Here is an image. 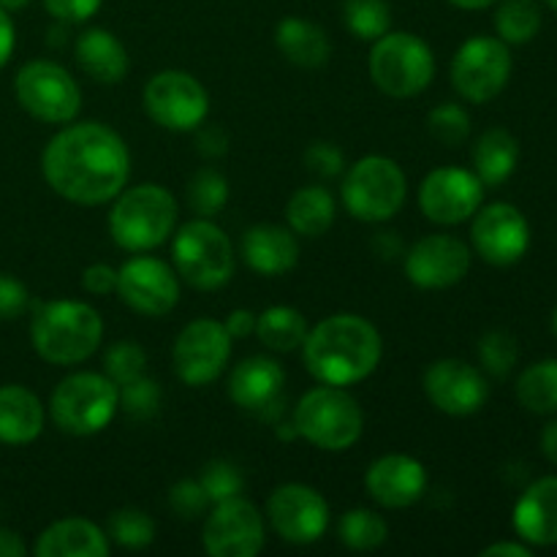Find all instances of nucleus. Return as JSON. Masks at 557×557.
<instances>
[{"label": "nucleus", "mask_w": 557, "mask_h": 557, "mask_svg": "<svg viewBox=\"0 0 557 557\" xmlns=\"http://www.w3.org/2000/svg\"><path fill=\"white\" fill-rule=\"evenodd\" d=\"M103 0H44L49 14L58 22H85L101 9Z\"/></svg>", "instance_id": "49530a36"}, {"label": "nucleus", "mask_w": 557, "mask_h": 557, "mask_svg": "<svg viewBox=\"0 0 557 557\" xmlns=\"http://www.w3.org/2000/svg\"><path fill=\"white\" fill-rule=\"evenodd\" d=\"M283 384H286V370L272 357H248L232 370L226 392L234 406L243 411L270 413L281 408Z\"/></svg>", "instance_id": "4be33fe9"}, {"label": "nucleus", "mask_w": 557, "mask_h": 557, "mask_svg": "<svg viewBox=\"0 0 557 557\" xmlns=\"http://www.w3.org/2000/svg\"><path fill=\"white\" fill-rule=\"evenodd\" d=\"M343 20L359 41H375L384 33H389L392 11L386 0H346Z\"/></svg>", "instance_id": "c9c22d12"}, {"label": "nucleus", "mask_w": 557, "mask_h": 557, "mask_svg": "<svg viewBox=\"0 0 557 557\" xmlns=\"http://www.w3.org/2000/svg\"><path fill=\"white\" fill-rule=\"evenodd\" d=\"M482 201V180L460 166L433 169L419 185V210L438 226H457L462 221H471Z\"/></svg>", "instance_id": "4468645a"}, {"label": "nucleus", "mask_w": 557, "mask_h": 557, "mask_svg": "<svg viewBox=\"0 0 557 557\" xmlns=\"http://www.w3.org/2000/svg\"><path fill=\"white\" fill-rule=\"evenodd\" d=\"M428 131L446 147H457L471 136V117L460 103H441L428 114Z\"/></svg>", "instance_id": "58836bf2"}, {"label": "nucleus", "mask_w": 557, "mask_h": 557, "mask_svg": "<svg viewBox=\"0 0 557 557\" xmlns=\"http://www.w3.org/2000/svg\"><path fill=\"white\" fill-rule=\"evenodd\" d=\"M199 482H201V487H205V493L210 495L212 504L237 498V495H243V487H245V479H243V473H239V468L232 466V462H226V460L207 462L205 471H201Z\"/></svg>", "instance_id": "a19ab883"}, {"label": "nucleus", "mask_w": 557, "mask_h": 557, "mask_svg": "<svg viewBox=\"0 0 557 557\" xmlns=\"http://www.w3.org/2000/svg\"><path fill=\"white\" fill-rule=\"evenodd\" d=\"M196 147H199L201 156L212 158V161H215V158L226 156L228 139H226V134L218 128V125H212V128H205L199 136H196Z\"/></svg>", "instance_id": "09e8293b"}, {"label": "nucleus", "mask_w": 557, "mask_h": 557, "mask_svg": "<svg viewBox=\"0 0 557 557\" xmlns=\"http://www.w3.org/2000/svg\"><path fill=\"white\" fill-rule=\"evenodd\" d=\"M267 522L288 544H315L330 528V504L308 484H283L267 500Z\"/></svg>", "instance_id": "dca6fc26"}, {"label": "nucleus", "mask_w": 557, "mask_h": 557, "mask_svg": "<svg viewBox=\"0 0 557 557\" xmlns=\"http://www.w3.org/2000/svg\"><path fill=\"white\" fill-rule=\"evenodd\" d=\"M38 557H107L109 536L90 520L69 517L58 520L38 536Z\"/></svg>", "instance_id": "393cba45"}, {"label": "nucleus", "mask_w": 557, "mask_h": 557, "mask_svg": "<svg viewBox=\"0 0 557 557\" xmlns=\"http://www.w3.org/2000/svg\"><path fill=\"white\" fill-rule=\"evenodd\" d=\"M145 112L161 128L194 131L210 114V96L194 74L161 71L145 85Z\"/></svg>", "instance_id": "f8f14e48"}, {"label": "nucleus", "mask_w": 557, "mask_h": 557, "mask_svg": "<svg viewBox=\"0 0 557 557\" xmlns=\"http://www.w3.org/2000/svg\"><path fill=\"white\" fill-rule=\"evenodd\" d=\"M471 270V248L451 234H430L411 245L406 253V275L413 286L451 288Z\"/></svg>", "instance_id": "6ab92c4d"}, {"label": "nucleus", "mask_w": 557, "mask_h": 557, "mask_svg": "<svg viewBox=\"0 0 557 557\" xmlns=\"http://www.w3.org/2000/svg\"><path fill=\"white\" fill-rule=\"evenodd\" d=\"M288 228L299 237H321L335 223V199L321 185L299 188L286 207Z\"/></svg>", "instance_id": "c756f323"}, {"label": "nucleus", "mask_w": 557, "mask_h": 557, "mask_svg": "<svg viewBox=\"0 0 557 557\" xmlns=\"http://www.w3.org/2000/svg\"><path fill=\"white\" fill-rule=\"evenodd\" d=\"M82 286H85V292L96 294V297L114 294L117 292V270L109 264H90L82 272Z\"/></svg>", "instance_id": "de8ad7c7"}, {"label": "nucleus", "mask_w": 557, "mask_h": 557, "mask_svg": "<svg viewBox=\"0 0 557 557\" xmlns=\"http://www.w3.org/2000/svg\"><path fill=\"white\" fill-rule=\"evenodd\" d=\"M172 261L177 275L199 292H215L234 275L232 239L210 218H196L180 226L172 239Z\"/></svg>", "instance_id": "0eeeda50"}, {"label": "nucleus", "mask_w": 557, "mask_h": 557, "mask_svg": "<svg viewBox=\"0 0 557 557\" xmlns=\"http://www.w3.org/2000/svg\"><path fill=\"white\" fill-rule=\"evenodd\" d=\"M177 199L163 185L145 183L120 190L109 212V232L117 248L145 253L166 243L177 226Z\"/></svg>", "instance_id": "20e7f679"}, {"label": "nucleus", "mask_w": 557, "mask_h": 557, "mask_svg": "<svg viewBox=\"0 0 557 557\" xmlns=\"http://www.w3.org/2000/svg\"><path fill=\"white\" fill-rule=\"evenodd\" d=\"M74 54L79 69L90 79L101 82V85H117L131 69L128 52L120 44V38L114 33L103 30V27H92V30L82 33L74 44Z\"/></svg>", "instance_id": "a878e982"}, {"label": "nucleus", "mask_w": 557, "mask_h": 557, "mask_svg": "<svg viewBox=\"0 0 557 557\" xmlns=\"http://www.w3.org/2000/svg\"><path fill=\"white\" fill-rule=\"evenodd\" d=\"M364 487L384 509H408L428 490V471L408 455H386L368 468Z\"/></svg>", "instance_id": "412c9836"}, {"label": "nucleus", "mask_w": 557, "mask_h": 557, "mask_svg": "<svg viewBox=\"0 0 557 557\" xmlns=\"http://www.w3.org/2000/svg\"><path fill=\"white\" fill-rule=\"evenodd\" d=\"M256 319H259V315L250 313V310H245V308H239V310H232V313L226 315L223 326H226V332L232 341H243V337H250L256 332Z\"/></svg>", "instance_id": "8fccbe9b"}, {"label": "nucleus", "mask_w": 557, "mask_h": 557, "mask_svg": "<svg viewBox=\"0 0 557 557\" xmlns=\"http://www.w3.org/2000/svg\"><path fill=\"white\" fill-rule=\"evenodd\" d=\"M517 536L533 547L557 544V476H544L522 493L515 506Z\"/></svg>", "instance_id": "5701e85b"}, {"label": "nucleus", "mask_w": 557, "mask_h": 557, "mask_svg": "<svg viewBox=\"0 0 557 557\" xmlns=\"http://www.w3.org/2000/svg\"><path fill=\"white\" fill-rule=\"evenodd\" d=\"M479 359H482L484 370L490 375L506 379L515 370L517 359H520V346H517L515 335H509L504 330H493L479 343Z\"/></svg>", "instance_id": "4c0bfd02"}, {"label": "nucleus", "mask_w": 557, "mask_h": 557, "mask_svg": "<svg viewBox=\"0 0 557 557\" xmlns=\"http://www.w3.org/2000/svg\"><path fill=\"white\" fill-rule=\"evenodd\" d=\"M275 44L283 58L299 69H321L332 54V44L319 25L299 16H286L275 27Z\"/></svg>", "instance_id": "cd10ccee"}, {"label": "nucleus", "mask_w": 557, "mask_h": 557, "mask_svg": "<svg viewBox=\"0 0 557 557\" xmlns=\"http://www.w3.org/2000/svg\"><path fill=\"white\" fill-rule=\"evenodd\" d=\"M27 547L22 536L9 528H0V557H25Z\"/></svg>", "instance_id": "603ef678"}, {"label": "nucleus", "mask_w": 557, "mask_h": 557, "mask_svg": "<svg viewBox=\"0 0 557 557\" xmlns=\"http://www.w3.org/2000/svg\"><path fill=\"white\" fill-rule=\"evenodd\" d=\"M161 406V386L145 373L120 386V408L134 419H150Z\"/></svg>", "instance_id": "79ce46f5"}, {"label": "nucleus", "mask_w": 557, "mask_h": 557, "mask_svg": "<svg viewBox=\"0 0 557 557\" xmlns=\"http://www.w3.org/2000/svg\"><path fill=\"white\" fill-rule=\"evenodd\" d=\"M384 343L379 330L357 313H335L319 321L302 343L305 368L319 384L354 386L379 368Z\"/></svg>", "instance_id": "f03ea898"}, {"label": "nucleus", "mask_w": 557, "mask_h": 557, "mask_svg": "<svg viewBox=\"0 0 557 557\" xmlns=\"http://www.w3.org/2000/svg\"><path fill=\"white\" fill-rule=\"evenodd\" d=\"M542 451H544V457H547L549 462H555V466H557V419H553V422L544 428Z\"/></svg>", "instance_id": "5fc2aeb1"}, {"label": "nucleus", "mask_w": 557, "mask_h": 557, "mask_svg": "<svg viewBox=\"0 0 557 557\" xmlns=\"http://www.w3.org/2000/svg\"><path fill=\"white\" fill-rule=\"evenodd\" d=\"M544 3H549V9L557 11V0H544Z\"/></svg>", "instance_id": "052dcab7"}, {"label": "nucleus", "mask_w": 557, "mask_h": 557, "mask_svg": "<svg viewBox=\"0 0 557 557\" xmlns=\"http://www.w3.org/2000/svg\"><path fill=\"white\" fill-rule=\"evenodd\" d=\"M145 364H147V354L139 343H114L112 348L107 351L103 357V373L114 381L117 386L128 384V381L139 379L145 373Z\"/></svg>", "instance_id": "ea45409f"}, {"label": "nucleus", "mask_w": 557, "mask_h": 557, "mask_svg": "<svg viewBox=\"0 0 557 557\" xmlns=\"http://www.w3.org/2000/svg\"><path fill=\"white\" fill-rule=\"evenodd\" d=\"M27 3H30V0H0V5H3L5 11H20L25 9Z\"/></svg>", "instance_id": "13d9d810"}, {"label": "nucleus", "mask_w": 557, "mask_h": 557, "mask_svg": "<svg viewBox=\"0 0 557 557\" xmlns=\"http://www.w3.org/2000/svg\"><path fill=\"white\" fill-rule=\"evenodd\" d=\"M243 256L253 272L264 277L286 275L299 261L297 234L277 223L250 226L243 237Z\"/></svg>", "instance_id": "b1692460"}, {"label": "nucleus", "mask_w": 557, "mask_h": 557, "mask_svg": "<svg viewBox=\"0 0 557 557\" xmlns=\"http://www.w3.org/2000/svg\"><path fill=\"white\" fill-rule=\"evenodd\" d=\"M531 547L528 544L517 542H498L490 544L487 549H482V557H531Z\"/></svg>", "instance_id": "864d4df0"}, {"label": "nucleus", "mask_w": 557, "mask_h": 557, "mask_svg": "<svg viewBox=\"0 0 557 557\" xmlns=\"http://www.w3.org/2000/svg\"><path fill=\"white\" fill-rule=\"evenodd\" d=\"M337 536L346 547L357 549V553H370V549H379L389 539V525L375 511L351 509L343 515L341 525H337Z\"/></svg>", "instance_id": "72a5a7b5"}, {"label": "nucleus", "mask_w": 557, "mask_h": 557, "mask_svg": "<svg viewBox=\"0 0 557 557\" xmlns=\"http://www.w3.org/2000/svg\"><path fill=\"white\" fill-rule=\"evenodd\" d=\"M375 253H381L384 259H395V253H400V239L395 234H379L375 237Z\"/></svg>", "instance_id": "6e6d98bb"}, {"label": "nucleus", "mask_w": 557, "mask_h": 557, "mask_svg": "<svg viewBox=\"0 0 557 557\" xmlns=\"http://www.w3.org/2000/svg\"><path fill=\"white\" fill-rule=\"evenodd\" d=\"M256 337L270 351L292 354L297 348H302L305 337H308V321H305V315L299 310L286 308V305H275V308H267L256 319Z\"/></svg>", "instance_id": "7c9ffc66"}, {"label": "nucleus", "mask_w": 557, "mask_h": 557, "mask_svg": "<svg viewBox=\"0 0 557 557\" xmlns=\"http://www.w3.org/2000/svg\"><path fill=\"white\" fill-rule=\"evenodd\" d=\"M517 400L531 413H557V359L531 364L517 379Z\"/></svg>", "instance_id": "2f4dec72"}, {"label": "nucleus", "mask_w": 557, "mask_h": 557, "mask_svg": "<svg viewBox=\"0 0 557 557\" xmlns=\"http://www.w3.org/2000/svg\"><path fill=\"white\" fill-rule=\"evenodd\" d=\"M103 321L98 310L76 299H54L36 305L30 321V341L38 357L58 368H71L98 351Z\"/></svg>", "instance_id": "7ed1b4c3"}, {"label": "nucleus", "mask_w": 557, "mask_h": 557, "mask_svg": "<svg viewBox=\"0 0 557 557\" xmlns=\"http://www.w3.org/2000/svg\"><path fill=\"white\" fill-rule=\"evenodd\" d=\"M553 330H555V335H557V308H555V315H553Z\"/></svg>", "instance_id": "bf43d9fd"}, {"label": "nucleus", "mask_w": 557, "mask_h": 557, "mask_svg": "<svg viewBox=\"0 0 557 557\" xmlns=\"http://www.w3.org/2000/svg\"><path fill=\"white\" fill-rule=\"evenodd\" d=\"M201 544L212 557H256L264 549V517L243 495L221 500L207 515Z\"/></svg>", "instance_id": "2eb2a0df"}, {"label": "nucleus", "mask_w": 557, "mask_h": 557, "mask_svg": "<svg viewBox=\"0 0 557 557\" xmlns=\"http://www.w3.org/2000/svg\"><path fill=\"white\" fill-rule=\"evenodd\" d=\"M471 243L487 264L511 267L531 248V226L515 205L495 201L473 215Z\"/></svg>", "instance_id": "f3484780"}, {"label": "nucleus", "mask_w": 557, "mask_h": 557, "mask_svg": "<svg viewBox=\"0 0 557 557\" xmlns=\"http://www.w3.org/2000/svg\"><path fill=\"white\" fill-rule=\"evenodd\" d=\"M232 337L221 321L196 319L174 341V370L188 386H207L226 370Z\"/></svg>", "instance_id": "ddd939ff"}, {"label": "nucleus", "mask_w": 557, "mask_h": 557, "mask_svg": "<svg viewBox=\"0 0 557 557\" xmlns=\"http://www.w3.org/2000/svg\"><path fill=\"white\" fill-rule=\"evenodd\" d=\"M20 107L41 123H74L82 109V90L74 76L52 60H33L14 79Z\"/></svg>", "instance_id": "9d476101"}, {"label": "nucleus", "mask_w": 557, "mask_h": 557, "mask_svg": "<svg viewBox=\"0 0 557 557\" xmlns=\"http://www.w3.org/2000/svg\"><path fill=\"white\" fill-rule=\"evenodd\" d=\"M370 76L389 98H413L435 76V54L413 33H384L370 49Z\"/></svg>", "instance_id": "6e6552de"}, {"label": "nucleus", "mask_w": 557, "mask_h": 557, "mask_svg": "<svg viewBox=\"0 0 557 557\" xmlns=\"http://www.w3.org/2000/svg\"><path fill=\"white\" fill-rule=\"evenodd\" d=\"M117 408L120 386L107 373H74L54 386L49 417L58 430L85 438L107 430Z\"/></svg>", "instance_id": "423d86ee"}, {"label": "nucleus", "mask_w": 557, "mask_h": 557, "mask_svg": "<svg viewBox=\"0 0 557 557\" xmlns=\"http://www.w3.org/2000/svg\"><path fill=\"white\" fill-rule=\"evenodd\" d=\"M44 406L20 384L0 386V444L25 446L41 435Z\"/></svg>", "instance_id": "bb28decb"}, {"label": "nucleus", "mask_w": 557, "mask_h": 557, "mask_svg": "<svg viewBox=\"0 0 557 557\" xmlns=\"http://www.w3.org/2000/svg\"><path fill=\"white\" fill-rule=\"evenodd\" d=\"M210 495L205 493L201 482H196V479H183V482L169 490V506H172L180 520H196V517L210 509Z\"/></svg>", "instance_id": "37998d69"}, {"label": "nucleus", "mask_w": 557, "mask_h": 557, "mask_svg": "<svg viewBox=\"0 0 557 557\" xmlns=\"http://www.w3.org/2000/svg\"><path fill=\"white\" fill-rule=\"evenodd\" d=\"M185 199H188L190 210L199 218H212L226 207L228 201V183L218 169L207 166L201 172H196L188 180V188H185Z\"/></svg>", "instance_id": "e433bc0d"}, {"label": "nucleus", "mask_w": 557, "mask_h": 557, "mask_svg": "<svg viewBox=\"0 0 557 557\" xmlns=\"http://www.w3.org/2000/svg\"><path fill=\"white\" fill-rule=\"evenodd\" d=\"M520 161V141L506 128H490L473 145V174L484 188L504 185Z\"/></svg>", "instance_id": "c85d7f7f"}, {"label": "nucleus", "mask_w": 557, "mask_h": 557, "mask_svg": "<svg viewBox=\"0 0 557 557\" xmlns=\"http://www.w3.org/2000/svg\"><path fill=\"white\" fill-rule=\"evenodd\" d=\"M495 30L506 44H528L542 30V9L536 0H504L495 11Z\"/></svg>", "instance_id": "473e14b6"}, {"label": "nucleus", "mask_w": 557, "mask_h": 557, "mask_svg": "<svg viewBox=\"0 0 557 557\" xmlns=\"http://www.w3.org/2000/svg\"><path fill=\"white\" fill-rule=\"evenodd\" d=\"M107 536L123 549H145L156 542V522L145 515L141 509L125 506L109 515Z\"/></svg>", "instance_id": "f704fd0d"}, {"label": "nucleus", "mask_w": 557, "mask_h": 557, "mask_svg": "<svg viewBox=\"0 0 557 557\" xmlns=\"http://www.w3.org/2000/svg\"><path fill=\"white\" fill-rule=\"evenodd\" d=\"M451 5H457V9H466V11H479V9H487V5H493L495 0H449Z\"/></svg>", "instance_id": "4d7b16f0"}, {"label": "nucleus", "mask_w": 557, "mask_h": 557, "mask_svg": "<svg viewBox=\"0 0 557 557\" xmlns=\"http://www.w3.org/2000/svg\"><path fill=\"white\" fill-rule=\"evenodd\" d=\"M117 294L131 310L141 315H166L180 299L177 272L161 259L136 256L117 270Z\"/></svg>", "instance_id": "a211bd4d"}, {"label": "nucleus", "mask_w": 557, "mask_h": 557, "mask_svg": "<svg viewBox=\"0 0 557 557\" xmlns=\"http://www.w3.org/2000/svg\"><path fill=\"white\" fill-rule=\"evenodd\" d=\"M14 22H11L9 11L0 5V69L9 63L11 52H14Z\"/></svg>", "instance_id": "3c124183"}, {"label": "nucleus", "mask_w": 557, "mask_h": 557, "mask_svg": "<svg viewBox=\"0 0 557 557\" xmlns=\"http://www.w3.org/2000/svg\"><path fill=\"white\" fill-rule=\"evenodd\" d=\"M49 188L65 201L98 207L128 185L131 152L117 131L103 123L65 125L49 139L41 156Z\"/></svg>", "instance_id": "f257e3e1"}, {"label": "nucleus", "mask_w": 557, "mask_h": 557, "mask_svg": "<svg viewBox=\"0 0 557 557\" xmlns=\"http://www.w3.org/2000/svg\"><path fill=\"white\" fill-rule=\"evenodd\" d=\"M30 308V292L25 283L0 272V321H14Z\"/></svg>", "instance_id": "a18cd8bd"}, {"label": "nucleus", "mask_w": 557, "mask_h": 557, "mask_svg": "<svg viewBox=\"0 0 557 557\" xmlns=\"http://www.w3.org/2000/svg\"><path fill=\"white\" fill-rule=\"evenodd\" d=\"M406 196L408 180L392 158H359L354 166L346 169V177H343V205L359 221H389L403 210Z\"/></svg>", "instance_id": "1a4fd4ad"}, {"label": "nucleus", "mask_w": 557, "mask_h": 557, "mask_svg": "<svg viewBox=\"0 0 557 557\" xmlns=\"http://www.w3.org/2000/svg\"><path fill=\"white\" fill-rule=\"evenodd\" d=\"M509 44L493 36L468 38L451 60V85L471 103L493 101L509 85Z\"/></svg>", "instance_id": "9b49d317"}, {"label": "nucleus", "mask_w": 557, "mask_h": 557, "mask_svg": "<svg viewBox=\"0 0 557 557\" xmlns=\"http://www.w3.org/2000/svg\"><path fill=\"white\" fill-rule=\"evenodd\" d=\"M305 163L313 174L330 180L341 177L343 169H346V156L341 152V147L332 145V141H313V145L305 150Z\"/></svg>", "instance_id": "c03bdc74"}, {"label": "nucleus", "mask_w": 557, "mask_h": 557, "mask_svg": "<svg viewBox=\"0 0 557 557\" xmlns=\"http://www.w3.org/2000/svg\"><path fill=\"white\" fill-rule=\"evenodd\" d=\"M294 428L315 449L346 451L362 438L364 413L343 386L321 384L297 403Z\"/></svg>", "instance_id": "39448f33"}, {"label": "nucleus", "mask_w": 557, "mask_h": 557, "mask_svg": "<svg viewBox=\"0 0 557 557\" xmlns=\"http://www.w3.org/2000/svg\"><path fill=\"white\" fill-rule=\"evenodd\" d=\"M424 395L449 417H471L490 397L487 379L462 359H438L424 373Z\"/></svg>", "instance_id": "aec40b11"}]
</instances>
